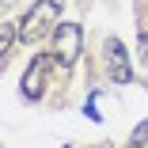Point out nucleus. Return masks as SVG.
Listing matches in <instances>:
<instances>
[{
  "label": "nucleus",
  "instance_id": "f257e3e1",
  "mask_svg": "<svg viewBox=\"0 0 148 148\" xmlns=\"http://www.w3.org/2000/svg\"><path fill=\"white\" fill-rule=\"evenodd\" d=\"M57 23H61V4H57V0H38V4H31V12L19 19V42H27V46L42 42L49 31H57Z\"/></svg>",
  "mask_w": 148,
  "mask_h": 148
},
{
  "label": "nucleus",
  "instance_id": "f03ea898",
  "mask_svg": "<svg viewBox=\"0 0 148 148\" xmlns=\"http://www.w3.org/2000/svg\"><path fill=\"white\" fill-rule=\"evenodd\" d=\"M80 42H84L80 23H57V31H53V61L61 69H72L76 57H80Z\"/></svg>",
  "mask_w": 148,
  "mask_h": 148
},
{
  "label": "nucleus",
  "instance_id": "7ed1b4c3",
  "mask_svg": "<svg viewBox=\"0 0 148 148\" xmlns=\"http://www.w3.org/2000/svg\"><path fill=\"white\" fill-rule=\"evenodd\" d=\"M49 65H53V53H38L31 61V69L23 72V99L38 103L46 95V72H49Z\"/></svg>",
  "mask_w": 148,
  "mask_h": 148
},
{
  "label": "nucleus",
  "instance_id": "20e7f679",
  "mask_svg": "<svg viewBox=\"0 0 148 148\" xmlns=\"http://www.w3.org/2000/svg\"><path fill=\"white\" fill-rule=\"evenodd\" d=\"M106 76H110V84H129L133 80L129 49L118 42V38H106Z\"/></svg>",
  "mask_w": 148,
  "mask_h": 148
},
{
  "label": "nucleus",
  "instance_id": "39448f33",
  "mask_svg": "<svg viewBox=\"0 0 148 148\" xmlns=\"http://www.w3.org/2000/svg\"><path fill=\"white\" fill-rule=\"evenodd\" d=\"M15 38H19V23H0V61H4V53L12 49Z\"/></svg>",
  "mask_w": 148,
  "mask_h": 148
},
{
  "label": "nucleus",
  "instance_id": "423d86ee",
  "mask_svg": "<svg viewBox=\"0 0 148 148\" xmlns=\"http://www.w3.org/2000/svg\"><path fill=\"white\" fill-rule=\"evenodd\" d=\"M144 140H148V122H140V125L133 129V140H129V144H133V148H148Z\"/></svg>",
  "mask_w": 148,
  "mask_h": 148
},
{
  "label": "nucleus",
  "instance_id": "0eeeda50",
  "mask_svg": "<svg viewBox=\"0 0 148 148\" xmlns=\"http://www.w3.org/2000/svg\"><path fill=\"white\" fill-rule=\"evenodd\" d=\"M84 114H87V118H91V122H99V118H103V114L95 110V99H87V103H84Z\"/></svg>",
  "mask_w": 148,
  "mask_h": 148
},
{
  "label": "nucleus",
  "instance_id": "6e6552de",
  "mask_svg": "<svg viewBox=\"0 0 148 148\" xmlns=\"http://www.w3.org/2000/svg\"><path fill=\"white\" fill-rule=\"evenodd\" d=\"M140 57L148 61V31H140Z\"/></svg>",
  "mask_w": 148,
  "mask_h": 148
},
{
  "label": "nucleus",
  "instance_id": "1a4fd4ad",
  "mask_svg": "<svg viewBox=\"0 0 148 148\" xmlns=\"http://www.w3.org/2000/svg\"><path fill=\"white\" fill-rule=\"evenodd\" d=\"M12 4H15V0H0V15H4V12H8Z\"/></svg>",
  "mask_w": 148,
  "mask_h": 148
},
{
  "label": "nucleus",
  "instance_id": "9d476101",
  "mask_svg": "<svg viewBox=\"0 0 148 148\" xmlns=\"http://www.w3.org/2000/svg\"><path fill=\"white\" fill-rule=\"evenodd\" d=\"M65 148H72V144H65Z\"/></svg>",
  "mask_w": 148,
  "mask_h": 148
}]
</instances>
